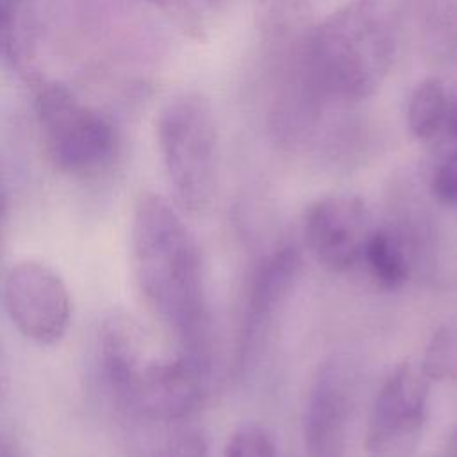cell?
<instances>
[{"label":"cell","mask_w":457,"mask_h":457,"mask_svg":"<svg viewBox=\"0 0 457 457\" xmlns=\"http://www.w3.org/2000/svg\"><path fill=\"white\" fill-rule=\"evenodd\" d=\"M137 287L155 316L177 336L182 353L211 362L200 252L177 211L143 193L130 228Z\"/></svg>","instance_id":"cell-1"},{"label":"cell","mask_w":457,"mask_h":457,"mask_svg":"<svg viewBox=\"0 0 457 457\" xmlns=\"http://www.w3.org/2000/svg\"><path fill=\"white\" fill-rule=\"evenodd\" d=\"M395 41L373 0H353L328 14L307 48L309 80L327 98L357 102L371 96L389 73Z\"/></svg>","instance_id":"cell-2"},{"label":"cell","mask_w":457,"mask_h":457,"mask_svg":"<svg viewBox=\"0 0 457 457\" xmlns=\"http://www.w3.org/2000/svg\"><path fill=\"white\" fill-rule=\"evenodd\" d=\"M157 141L177 204L204 212L218 180V125L209 100L195 91L170 98L157 118Z\"/></svg>","instance_id":"cell-3"},{"label":"cell","mask_w":457,"mask_h":457,"mask_svg":"<svg viewBox=\"0 0 457 457\" xmlns=\"http://www.w3.org/2000/svg\"><path fill=\"white\" fill-rule=\"evenodd\" d=\"M36 114L48 157L59 171L91 177L112 164L120 145L114 125L64 84L39 87Z\"/></svg>","instance_id":"cell-4"},{"label":"cell","mask_w":457,"mask_h":457,"mask_svg":"<svg viewBox=\"0 0 457 457\" xmlns=\"http://www.w3.org/2000/svg\"><path fill=\"white\" fill-rule=\"evenodd\" d=\"M4 305L18 332L36 345H55L70 328V291L59 273L39 261H21L7 271Z\"/></svg>","instance_id":"cell-5"},{"label":"cell","mask_w":457,"mask_h":457,"mask_svg":"<svg viewBox=\"0 0 457 457\" xmlns=\"http://www.w3.org/2000/svg\"><path fill=\"white\" fill-rule=\"evenodd\" d=\"M428 411V377L421 368L400 364L377 393L366 432L370 457H411Z\"/></svg>","instance_id":"cell-6"},{"label":"cell","mask_w":457,"mask_h":457,"mask_svg":"<svg viewBox=\"0 0 457 457\" xmlns=\"http://www.w3.org/2000/svg\"><path fill=\"white\" fill-rule=\"evenodd\" d=\"M211 362L180 353L146 359L137 371L125 414L152 421H177L204 402Z\"/></svg>","instance_id":"cell-7"},{"label":"cell","mask_w":457,"mask_h":457,"mask_svg":"<svg viewBox=\"0 0 457 457\" xmlns=\"http://www.w3.org/2000/svg\"><path fill=\"white\" fill-rule=\"evenodd\" d=\"M371 230L366 205L350 195L316 200L307 209L303 221L311 253L332 271H346L362 259Z\"/></svg>","instance_id":"cell-8"},{"label":"cell","mask_w":457,"mask_h":457,"mask_svg":"<svg viewBox=\"0 0 457 457\" xmlns=\"http://www.w3.org/2000/svg\"><path fill=\"white\" fill-rule=\"evenodd\" d=\"M353 391L355 371L346 357L334 355L320 366L303 418L309 457H343Z\"/></svg>","instance_id":"cell-9"},{"label":"cell","mask_w":457,"mask_h":457,"mask_svg":"<svg viewBox=\"0 0 457 457\" xmlns=\"http://www.w3.org/2000/svg\"><path fill=\"white\" fill-rule=\"evenodd\" d=\"M302 270L296 248L284 246L268 255L255 270L246 295L239 334V364L245 366L257 350L277 311L289 296Z\"/></svg>","instance_id":"cell-10"},{"label":"cell","mask_w":457,"mask_h":457,"mask_svg":"<svg viewBox=\"0 0 457 457\" xmlns=\"http://www.w3.org/2000/svg\"><path fill=\"white\" fill-rule=\"evenodd\" d=\"M95 350L100 384L116 409L125 414L134 380L146 361L143 332L129 316L111 314L98 328Z\"/></svg>","instance_id":"cell-11"},{"label":"cell","mask_w":457,"mask_h":457,"mask_svg":"<svg viewBox=\"0 0 457 457\" xmlns=\"http://www.w3.org/2000/svg\"><path fill=\"white\" fill-rule=\"evenodd\" d=\"M412 259V239L405 230L393 227L371 230L362 253L373 280L386 289H396L409 278Z\"/></svg>","instance_id":"cell-12"},{"label":"cell","mask_w":457,"mask_h":457,"mask_svg":"<svg viewBox=\"0 0 457 457\" xmlns=\"http://www.w3.org/2000/svg\"><path fill=\"white\" fill-rule=\"evenodd\" d=\"M450 112V100L445 86L437 79L423 80L416 86L407 105V125L420 141L443 137Z\"/></svg>","instance_id":"cell-13"},{"label":"cell","mask_w":457,"mask_h":457,"mask_svg":"<svg viewBox=\"0 0 457 457\" xmlns=\"http://www.w3.org/2000/svg\"><path fill=\"white\" fill-rule=\"evenodd\" d=\"M225 457H275V445L261 427H245L230 437Z\"/></svg>","instance_id":"cell-14"},{"label":"cell","mask_w":457,"mask_h":457,"mask_svg":"<svg viewBox=\"0 0 457 457\" xmlns=\"http://www.w3.org/2000/svg\"><path fill=\"white\" fill-rule=\"evenodd\" d=\"M430 193L441 204L457 209V152L448 154L436 168L430 179Z\"/></svg>","instance_id":"cell-15"},{"label":"cell","mask_w":457,"mask_h":457,"mask_svg":"<svg viewBox=\"0 0 457 457\" xmlns=\"http://www.w3.org/2000/svg\"><path fill=\"white\" fill-rule=\"evenodd\" d=\"M0 55L14 64L18 61L16 0H0Z\"/></svg>","instance_id":"cell-16"},{"label":"cell","mask_w":457,"mask_h":457,"mask_svg":"<svg viewBox=\"0 0 457 457\" xmlns=\"http://www.w3.org/2000/svg\"><path fill=\"white\" fill-rule=\"evenodd\" d=\"M159 457H207V445L202 434L184 430L168 441Z\"/></svg>","instance_id":"cell-17"},{"label":"cell","mask_w":457,"mask_h":457,"mask_svg":"<svg viewBox=\"0 0 457 457\" xmlns=\"http://www.w3.org/2000/svg\"><path fill=\"white\" fill-rule=\"evenodd\" d=\"M148 2L157 5L168 16H171L186 30H189V32L198 30V16L187 0H148Z\"/></svg>","instance_id":"cell-18"},{"label":"cell","mask_w":457,"mask_h":457,"mask_svg":"<svg viewBox=\"0 0 457 457\" xmlns=\"http://www.w3.org/2000/svg\"><path fill=\"white\" fill-rule=\"evenodd\" d=\"M0 457H25L23 446L12 432L0 427Z\"/></svg>","instance_id":"cell-19"},{"label":"cell","mask_w":457,"mask_h":457,"mask_svg":"<svg viewBox=\"0 0 457 457\" xmlns=\"http://www.w3.org/2000/svg\"><path fill=\"white\" fill-rule=\"evenodd\" d=\"M443 137H446L448 145L452 146L450 154L457 152V96L453 102H450V112H448V121H446Z\"/></svg>","instance_id":"cell-20"},{"label":"cell","mask_w":457,"mask_h":457,"mask_svg":"<svg viewBox=\"0 0 457 457\" xmlns=\"http://www.w3.org/2000/svg\"><path fill=\"white\" fill-rule=\"evenodd\" d=\"M4 223H5V189L0 171V248H2V236H4ZM2 252V250H0Z\"/></svg>","instance_id":"cell-21"},{"label":"cell","mask_w":457,"mask_h":457,"mask_svg":"<svg viewBox=\"0 0 457 457\" xmlns=\"http://www.w3.org/2000/svg\"><path fill=\"white\" fill-rule=\"evenodd\" d=\"M450 457H457V446H455V450L450 453Z\"/></svg>","instance_id":"cell-22"},{"label":"cell","mask_w":457,"mask_h":457,"mask_svg":"<svg viewBox=\"0 0 457 457\" xmlns=\"http://www.w3.org/2000/svg\"><path fill=\"white\" fill-rule=\"evenodd\" d=\"M209 2H211V4H220L221 0H209Z\"/></svg>","instance_id":"cell-23"}]
</instances>
